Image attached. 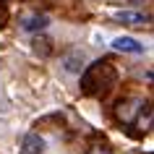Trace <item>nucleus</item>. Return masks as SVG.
<instances>
[{"mask_svg":"<svg viewBox=\"0 0 154 154\" xmlns=\"http://www.w3.org/2000/svg\"><path fill=\"white\" fill-rule=\"evenodd\" d=\"M84 154H112V149H110V144L105 138H94V144H89V149Z\"/></svg>","mask_w":154,"mask_h":154,"instance_id":"obj_9","label":"nucleus"},{"mask_svg":"<svg viewBox=\"0 0 154 154\" xmlns=\"http://www.w3.org/2000/svg\"><path fill=\"white\" fill-rule=\"evenodd\" d=\"M45 138L39 136V133H26L24 138H21V149H24V154H42L45 152Z\"/></svg>","mask_w":154,"mask_h":154,"instance_id":"obj_4","label":"nucleus"},{"mask_svg":"<svg viewBox=\"0 0 154 154\" xmlns=\"http://www.w3.org/2000/svg\"><path fill=\"white\" fill-rule=\"evenodd\" d=\"M32 47H34V55H39V57H50L52 55V39L50 37H34V42H32Z\"/></svg>","mask_w":154,"mask_h":154,"instance_id":"obj_8","label":"nucleus"},{"mask_svg":"<svg viewBox=\"0 0 154 154\" xmlns=\"http://www.w3.org/2000/svg\"><path fill=\"white\" fill-rule=\"evenodd\" d=\"M0 3H11V0H0Z\"/></svg>","mask_w":154,"mask_h":154,"instance_id":"obj_10","label":"nucleus"},{"mask_svg":"<svg viewBox=\"0 0 154 154\" xmlns=\"http://www.w3.org/2000/svg\"><path fill=\"white\" fill-rule=\"evenodd\" d=\"M112 18L120 24H149V16L136 13V11H118V13H112Z\"/></svg>","mask_w":154,"mask_h":154,"instance_id":"obj_7","label":"nucleus"},{"mask_svg":"<svg viewBox=\"0 0 154 154\" xmlns=\"http://www.w3.org/2000/svg\"><path fill=\"white\" fill-rule=\"evenodd\" d=\"M63 71L65 73H81V68H84V52L81 50H71V52H65L63 55Z\"/></svg>","mask_w":154,"mask_h":154,"instance_id":"obj_3","label":"nucleus"},{"mask_svg":"<svg viewBox=\"0 0 154 154\" xmlns=\"http://www.w3.org/2000/svg\"><path fill=\"white\" fill-rule=\"evenodd\" d=\"M144 99L141 97H125L120 99L118 105H115V118H118V123H123V125H133V123L141 118V112H144Z\"/></svg>","mask_w":154,"mask_h":154,"instance_id":"obj_2","label":"nucleus"},{"mask_svg":"<svg viewBox=\"0 0 154 154\" xmlns=\"http://www.w3.org/2000/svg\"><path fill=\"white\" fill-rule=\"evenodd\" d=\"M118 81V68L110 60H97L81 73V94L86 97H105Z\"/></svg>","mask_w":154,"mask_h":154,"instance_id":"obj_1","label":"nucleus"},{"mask_svg":"<svg viewBox=\"0 0 154 154\" xmlns=\"http://www.w3.org/2000/svg\"><path fill=\"white\" fill-rule=\"evenodd\" d=\"M112 50L138 55V52H144V45H141L138 39H133V37H118V39H112Z\"/></svg>","mask_w":154,"mask_h":154,"instance_id":"obj_5","label":"nucleus"},{"mask_svg":"<svg viewBox=\"0 0 154 154\" xmlns=\"http://www.w3.org/2000/svg\"><path fill=\"white\" fill-rule=\"evenodd\" d=\"M47 24H50L47 16H42V13H34V16H24V18H21L24 32H42Z\"/></svg>","mask_w":154,"mask_h":154,"instance_id":"obj_6","label":"nucleus"}]
</instances>
